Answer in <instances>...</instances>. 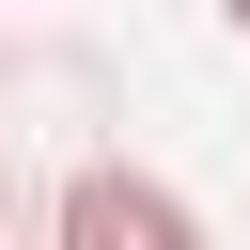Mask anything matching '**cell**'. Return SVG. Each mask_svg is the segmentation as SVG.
<instances>
[{
  "mask_svg": "<svg viewBox=\"0 0 250 250\" xmlns=\"http://www.w3.org/2000/svg\"><path fill=\"white\" fill-rule=\"evenodd\" d=\"M0 203H16V188H0Z\"/></svg>",
  "mask_w": 250,
  "mask_h": 250,
  "instance_id": "2",
  "label": "cell"
},
{
  "mask_svg": "<svg viewBox=\"0 0 250 250\" xmlns=\"http://www.w3.org/2000/svg\"><path fill=\"white\" fill-rule=\"evenodd\" d=\"M47 234H62V250H203V219H188V188H156V172H125V156H94V172H62V203H47Z\"/></svg>",
  "mask_w": 250,
  "mask_h": 250,
  "instance_id": "1",
  "label": "cell"
}]
</instances>
